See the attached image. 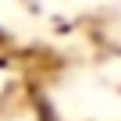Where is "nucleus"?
Segmentation results:
<instances>
[]
</instances>
